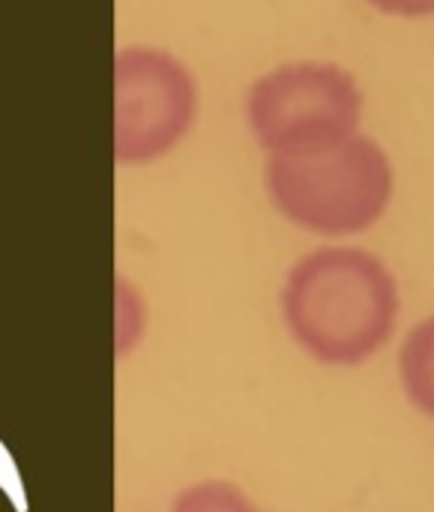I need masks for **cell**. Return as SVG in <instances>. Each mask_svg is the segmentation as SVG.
I'll use <instances>...</instances> for the list:
<instances>
[{
  "label": "cell",
  "instance_id": "4",
  "mask_svg": "<svg viewBox=\"0 0 434 512\" xmlns=\"http://www.w3.org/2000/svg\"><path fill=\"white\" fill-rule=\"evenodd\" d=\"M198 87L189 69L159 48H123L114 60V156L141 165L174 150L192 129Z\"/></svg>",
  "mask_w": 434,
  "mask_h": 512
},
{
  "label": "cell",
  "instance_id": "2",
  "mask_svg": "<svg viewBox=\"0 0 434 512\" xmlns=\"http://www.w3.org/2000/svg\"><path fill=\"white\" fill-rule=\"evenodd\" d=\"M264 180L273 207L321 237L369 231L393 198L390 159L375 138L360 132L321 156H270Z\"/></svg>",
  "mask_w": 434,
  "mask_h": 512
},
{
  "label": "cell",
  "instance_id": "3",
  "mask_svg": "<svg viewBox=\"0 0 434 512\" xmlns=\"http://www.w3.org/2000/svg\"><path fill=\"white\" fill-rule=\"evenodd\" d=\"M363 93L336 63H285L249 87L246 117L270 156H321L357 135Z\"/></svg>",
  "mask_w": 434,
  "mask_h": 512
},
{
  "label": "cell",
  "instance_id": "7",
  "mask_svg": "<svg viewBox=\"0 0 434 512\" xmlns=\"http://www.w3.org/2000/svg\"><path fill=\"white\" fill-rule=\"evenodd\" d=\"M369 6H375L387 15H402V18L434 15V0H369Z\"/></svg>",
  "mask_w": 434,
  "mask_h": 512
},
{
  "label": "cell",
  "instance_id": "1",
  "mask_svg": "<svg viewBox=\"0 0 434 512\" xmlns=\"http://www.w3.org/2000/svg\"><path fill=\"white\" fill-rule=\"evenodd\" d=\"M279 306L285 330L303 354L324 366L354 369L393 339L399 285L378 255L324 246L288 270Z\"/></svg>",
  "mask_w": 434,
  "mask_h": 512
},
{
  "label": "cell",
  "instance_id": "5",
  "mask_svg": "<svg viewBox=\"0 0 434 512\" xmlns=\"http://www.w3.org/2000/svg\"><path fill=\"white\" fill-rule=\"evenodd\" d=\"M399 384L405 399L434 420V315L414 324L399 348Z\"/></svg>",
  "mask_w": 434,
  "mask_h": 512
},
{
  "label": "cell",
  "instance_id": "6",
  "mask_svg": "<svg viewBox=\"0 0 434 512\" xmlns=\"http://www.w3.org/2000/svg\"><path fill=\"white\" fill-rule=\"evenodd\" d=\"M171 512H261L243 489L231 486V483H201V486H192L186 489L177 501Z\"/></svg>",
  "mask_w": 434,
  "mask_h": 512
}]
</instances>
